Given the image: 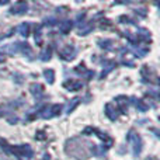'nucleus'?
<instances>
[{
  "label": "nucleus",
  "instance_id": "13",
  "mask_svg": "<svg viewBox=\"0 0 160 160\" xmlns=\"http://www.w3.org/2000/svg\"><path fill=\"white\" fill-rule=\"evenodd\" d=\"M3 61H4V56H3V55H0V62H3Z\"/></svg>",
  "mask_w": 160,
  "mask_h": 160
},
{
  "label": "nucleus",
  "instance_id": "4",
  "mask_svg": "<svg viewBox=\"0 0 160 160\" xmlns=\"http://www.w3.org/2000/svg\"><path fill=\"white\" fill-rule=\"evenodd\" d=\"M27 8H28L27 3L25 2H18V3H16V4L11 7V13L13 14H22V13L27 11Z\"/></svg>",
  "mask_w": 160,
  "mask_h": 160
},
{
  "label": "nucleus",
  "instance_id": "12",
  "mask_svg": "<svg viewBox=\"0 0 160 160\" xmlns=\"http://www.w3.org/2000/svg\"><path fill=\"white\" fill-rule=\"evenodd\" d=\"M72 105H69V107H68V112H70V111H73V108L76 107V105L79 104V98H75V100H72Z\"/></svg>",
  "mask_w": 160,
  "mask_h": 160
},
{
  "label": "nucleus",
  "instance_id": "6",
  "mask_svg": "<svg viewBox=\"0 0 160 160\" xmlns=\"http://www.w3.org/2000/svg\"><path fill=\"white\" fill-rule=\"evenodd\" d=\"M105 114H107V117L110 119H112V121H114V119H117V117H118V115H117V110L114 108L112 104H107V105H105Z\"/></svg>",
  "mask_w": 160,
  "mask_h": 160
},
{
  "label": "nucleus",
  "instance_id": "2",
  "mask_svg": "<svg viewBox=\"0 0 160 160\" xmlns=\"http://www.w3.org/2000/svg\"><path fill=\"white\" fill-rule=\"evenodd\" d=\"M128 141H129V143L132 145L133 156H138L139 153L142 152V141H141V138H139L136 133H133L132 131H131L129 135H128Z\"/></svg>",
  "mask_w": 160,
  "mask_h": 160
},
{
  "label": "nucleus",
  "instance_id": "1",
  "mask_svg": "<svg viewBox=\"0 0 160 160\" xmlns=\"http://www.w3.org/2000/svg\"><path fill=\"white\" fill-rule=\"evenodd\" d=\"M0 143H2V148L6 150V152L14 155L18 160H30L31 158H32V149L30 148V145L11 146V145L6 143V141H2V139H0Z\"/></svg>",
  "mask_w": 160,
  "mask_h": 160
},
{
  "label": "nucleus",
  "instance_id": "10",
  "mask_svg": "<svg viewBox=\"0 0 160 160\" xmlns=\"http://www.w3.org/2000/svg\"><path fill=\"white\" fill-rule=\"evenodd\" d=\"M45 76H47V80H49V83H53V70H45Z\"/></svg>",
  "mask_w": 160,
  "mask_h": 160
},
{
  "label": "nucleus",
  "instance_id": "5",
  "mask_svg": "<svg viewBox=\"0 0 160 160\" xmlns=\"http://www.w3.org/2000/svg\"><path fill=\"white\" fill-rule=\"evenodd\" d=\"M82 82H79V80H68L66 83H65V87L68 88L69 91H78L82 88Z\"/></svg>",
  "mask_w": 160,
  "mask_h": 160
},
{
  "label": "nucleus",
  "instance_id": "3",
  "mask_svg": "<svg viewBox=\"0 0 160 160\" xmlns=\"http://www.w3.org/2000/svg\"><path fill=\"white\" fill-rule=\"evenodd\" d=\"M75 53H76V49H75V47H73V45H66V47L61 51V56L63 59H66V61L75 58Z\"/></svg>",
  "mask_w": 160,
  "mask_h": 160
},
{
  "label": "nucleus",
  "instance_id": "11",
  "mask_svg": "<svg viewBox=\"0 0 160 160\" xmlns=\"http://www.w3.org/2000/svg\"><path fill=\"white\" fill-rule=\"evenodd\" d=\"M49 58H51V49L45 51V52L41 55V59H42V61H48Z\"/></svg>",
  "mask_w": 160,
  "mask_h": 160
},
{
  "label": "nucleus",
  "instance_id": "8",
  "mask_svg": "<svg viewBox=\"0 0 160 160\" xmlns=\"http://www.w3.org/2000/svg\"><path fill=\"white\" fill-rule=\"evenodd\" d=\"M18 31H20V34H21V35L27 37L28 32H30V24H28V22H22V24L18 27Z\"/></svg>",
  "mask_w": 160,
  "mask_h": 160
},
{
  "label": "nucleus",
  "instance_id": "7",
  "mask_svg": "<svg viewBox=\"0 0 160 160\" xmlns=\"http://www.w3.org/2000/svg\"><path fill=\"white\" fill-rule=\"evenodd\" d=\"M70 30H72V21H65V22H62L61 27H59V31H61L63 35H66Z\"/></svg>",
  "mask_w": 160,
  "mask_h": 160
},
{
  "label": "nucleus",
  "instance_id": "9",
  "mask_svg": "<svg viewBox=\"0 0 160 160\" xmlns=\"http://www.w3.org/2000/svg\"><path fill=\"white\" fill-rule=\"evenodd\" d=\"M135 105H136V108H139L141 111H146L148 110V107L143 104V101H142V100H138V101H135Z\"/></svg>",
  "mask_w": 160,
  "mask_h": 160
}]
</instances>
